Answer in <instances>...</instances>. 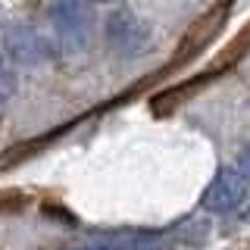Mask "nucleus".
Wrapping results in <instances>:
<instances>
[{"label": "nucleus", "instance_id": "nucleus-5", "mask_svg": "<svg viewBox=\"0 0 250 250\" xmlns=\"http://www.w3.org/2000/svg\"><path fill=\"white\" fill-rule=\"evenodd\" d=\"M3 53H6L10 62H19V66H38V62L44 60L41 38L28 25H22V22L3 25Z\"/></svg>", "mask_w": 250, "mask_h": 250}, {"label": "nucleus", "instance_id": "nucleus-8", "mask_svg": "<svg viewBox=\"0 0 250 250\" xmlns=\"http://www.w3.org/2000/svg\"><path fill=\"white\" fill-rule=\"evenodd\" d=\"M88 3H119V0H88Z\"/></svg>", "mask_w": 250, "mask_h": 250}, {"label": "nucleus", "instance_id": "nucleus-1", "mask_svg": "<svg viewBox=\"0 0 250 250\" xmlns=\"http://www.w3.org/2000/svg\"><path fill=\"white\" fill-rule=\"evenodd\" d=\"M106 44L116 57L135 60L150 50L153 35H150V25L141 16H135L131 10H116L106 16Z\"/></svg>", "mask_w": 250, "mask_h": 250}, {"label": "nucleus", "instance_id": "nucleus-6", "mask_svg": "<svg viewBox=\"0 0 250 250\" xmlns=\"http://www.w3.org/2000/svg\"><path fill=\"white\" fill-rule=\"evenodd\" d=\"M234 166H238V169L250 178V141H247L244 147H241V153H238V160H234Z\"/></svg>", "mask_w": 250, "mask_h": 250}, {"label": "nucleus", "instance_id": "nucleus-7", "mask_svg": "<svg viewBox=\"0 0 250 250\" xmlns=\"http://www.w3.org/2000/svg\"><path fill=\"white\" fill-rule=\"evenodd\" d=\"M62 250H106L104 244H91V247H62Z\"/></svg>", "mask_w": 250, "mask_h": 250}, {"label": "nucleus", "instance_id": "nucleus-3", "mask_svg": "<svg viewBox=\"0 0 250 250\" xmlns=\"http://www.w3.org/2000/svg\"><path fill=\"white\" fill-rule=\"evenodd\" d=\"M50 25L57 31L60 44L66 50H84L91 38V22H88V10L84 0H53L50 3Z\"/></svg>", "mask_w": 250, "mask_h": 250}, {"label": "nucleus", "instance_id": "nucleus-4", "mask_svg": "<svg viewBox=\"0 0 250 250\" xmlns=\"http://www.w3.org/2000/svg\"><path fill=\"white\" fill-rule=\"evenodd\" d=\"M94 241L106 250H163L175 241V231L166 229H113L94 231Z\"/></svg>", "mask_w": 250, "mask_h": 250}, {"label": "nucleus", "instance_id": "nucleus-2", "mask_svg": "<svg viewBox=\"0 0 250 250\" xmlns=\"http://www.w3.org/2000/svg\"><path fill=\"white\" fill-rule=\"evenodd\" d=\"M247 194H250V178L244 172L234 166V163L231 166H219L216 175L209 178V185L200 194V207L207 213L225 216V213H234L247 200Z\"/></svg>", "mask_w": 250, "mask_h": 250}]
</instances>
